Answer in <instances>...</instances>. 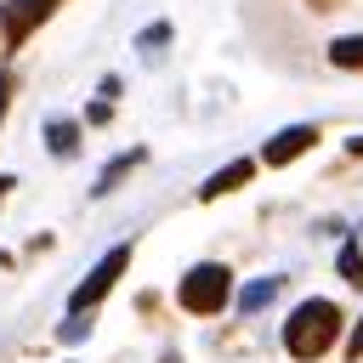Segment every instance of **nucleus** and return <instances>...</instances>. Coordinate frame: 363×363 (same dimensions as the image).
<instances>
[{
	"instance_id": "f257e3e1",
	"label": "nucleus",
	"mask_w": 363,
	"mask_h": 363,
	"mask_svg": "<svg viewBox=\"0 0 363 363\" xmlns=\"http://www.w3.org/2000/svg\"><path fill=\"white\" fill-rule=\"evenodd\" d=\"M346 306L340 301H329V295H306V301H295L289 306V318H284V329H278V346H284V357L289 363H323L340 340H346Z\"/></svg>"
},
{
	"instance_id": "f03ea898",
	"label": "nucleus",
	"mask_w": 363,
	"mask_h": 363,
	"mask_svg": "<svg viewBox=\"0 0 363 363\" xmlns=\"http://www.w3.org/2000/svg\"><path fill=\"white\" fill-rule=\"evenodd\" d=\"M238 295V278L227 261H193L182 278H176V306L187 318H221Z\"/></svg>"
},
{
	"instance_id": "7ed1b4c3",
	"label": "nucleus",
	"mask_w": 363,
	"mask_h": 363,
	"mask_svg": "<svg viewBox=\"0 0 363 363\" xmlns=\"http://www.w3.org/2000/svg\"><path fill=\"white\" fill-rule=\"evenodd\" d=\"M130 261H136V244L125 238V244H113V250H102L96 261H91V272L68 289V318H91L113 289H119V278L130 272Z\"/></svg>"
},
{
	"instance_id": "20e7f679",
	"label": "nucleus",
	"mask_w": 363,
	"mask_h": 363,
	"mask_svg": "<svg viewBox=\"0 0 363 363\" xmlns=\"http://www.w3.org/2000/svg\"><path fill=\"white\" fill-rule=\"evenodd\" d=\"M318 142H323V125L301 119V125H284V130H272V136L261 142V153H255V159H261L267 170H289V164H295V159H306Z\"/></svg>"
},
{
	"instance_id": "39448f33",
	"label": "nucleus",
	"mask_w": 363,
	"mask_h": 363,
	"mask_svg": "<svg viewBox=\"0 0 363 363\" xmlns=\"http://www.w3.org/2000/svg\"><path fill=\"white\" fill-rule=\"evenodd\" d=\"M45 28V11L34 0H0V62H17V51Z\"/></svg>"
},
{
	"instance_id": "423d86ee",
	"label": "nucleus",
	"mask_w": 363,
	"mask_h": 363,
	"mask_svg": "<svg viewBox=\"0 0 363 363\" xmlns=\"http://www.w3.org/2000/svg\"><path fill=\"white\" fill-rule=\"evenodd\" d=\"M255 170H261V159H250V153H238V159H227L221 170H210V176L199 182V204H216V199H227V193H238V187H250V182H255Z\"/></svg>"
},
{
	"instance_id": "0eeeda50",
	"label": "nucleus",
	"mask_w": 363,
	"mask_h": 363,
	"mask_svg": "<svg viewBox=\"0 0 363 363\" xmlns=\"http://www.w3.org/2000/svg\"><path fill=\"white\" fill-rule=\"evenodd\" d=\"M40 142H45V153H51V159H79V147H85V119L51 113V119L40 125Z\"/></svg>"
},
{
	"instance_id": "6e6552de",
	"label": "nucleus",
	"mask_w": 363,
	"mask_h": 363,
	"mask_svg": "<svg viewBox=\"0 0 363 363\" xmlns=\"http://www.w3.org/2000/svg\"><path fill=\"white\" fill-rule=\"evenodd\" d=\"M147 164V147H125V153H113L102 170H96V182H91V199H108V193H119V182L125 176H136Z\"/></svg>"
},
{
	"instance_id": "1a4fd4ad",
	"label": "nucleus",
	"mask_w": 363,
	"mask_h": 363,
	"mask_svg": "<svg viewBox=\"0 0 363 363\" xmlns=\"http://www.w3.org/2000/svg\"><path fill=\"white\" fill-rule=\"evenodd\" d=\"M278 289H284V272H267V278H250L238 295H233V306H238V318H255V312H267L272 301H278Z\"/></svg>"
},
{
	"instance_id": "9d476101",
	"label": "nucleus",
	"mask_w": 363,
	"mask_h": 363,
	"mask_svg": "<svg viewBox=\"0 0 363 363\" xmlns=\"http://www.w3.org/2000/svg\"><path fill=\"white\" fill-rule=\"evenodd\" d=\"M323 62L335 74H363V34H335L323 45Z\"/></svg>"
},
{
	"instance_id": "9b49d317",
	"label": "nucleus",
	"mask_w": 363,
	"mask_h": 363,
	"mask_svg": "<svg viewBox=\"0 0 363 363\" xmlns=\"http://www.w3.org/2000/svg\"><path fill=\"white\" fill-rule=\"evenodd\" d=\"M335 272H340L352 289H363V244H357V238H340V250H335Z\"/></svg>"
},
{
	"instance_id": "f8f14e48",
	"label": "nucleus",
	"mask_w": 363,
	"mask_h": 363,
	"mask_svg": "<svg viewBox=\"0 0 363 363\" xmlns=\"http://www.w3.org/2000/svg\"><path fill=\"white\" fill-rule=\"evenodd\" d=\"M17 62H0V130H6V119H11V102H17Z\"/></svg>"
},
{
	"instance_id": "ddd939ff",
	"label": "nucleus",
	"mask_w": 363,
	"mask_h": 363,
	"mask_svg": "<svg viewBox=\"0 0 363 363\" xmlns=\"http://www.w3.org/2000/svg\"><path fill=\"white\" fill-rule=\"evenodd\" d=\"M153 45H170V23H147V28L136 34V51H147V57H153Z\"/></svg>"
},
{
	"instance_id": "4468645a",
	"label": "nucleus",
	"mask_w": 363,
	"mask_h": 363,
	"mask_svg": "<svg viewBox=\"0 0 363 363\" xmlns=\"http://www.w3.org/2000/svg\"><path fill=\"white\" fill-rule=\"evenodd\" d=\"M340 352H346V363H363V312H357V323L346 329V340H340Z\"/></svg>"
},
{
	"instance_id": "2eb2a0df",
	"label": "nucleus",
	"mask_w": 363,
	"mask_h": 363,
	"mask_svg": "<svg viewBox=\"0 0 363 363\" xmlns=\"http://www.w3.org/2000/svg\"><path fill=\"white\" fill-rule=\"evenodd\" d=\"M91 335V318H62L57 323V340H85Z\"/></svg>"
},
{
	"instance_id": "dca6fc26",
	"label": "nucleus",
	"mask_w": 363,
	"mask_h": 363,
	"mask_svg": "<svg viewBox=\"0 0 363 363\" xmlns=\"http://www.w3.org/2000/svg\"><path fill=\"white\" fill-rule=\"evenodd\" d=\"M108 119H113V102H102V96H96V102L85 108V125H108Z\"/></svg>"
},
{
	"instance_id": "f3484780",
	"label": "nucleus",
	"mask_w": 363,
	"mask_h": 363,
	"mask_svg": "<svg viewBox=\"0 0 363 363\" xmlns=\"http://www.w3.org/2000/svg\"><path fill=\"white\" fill-rule=\"evenodd\" d=\"M301 6H306V11H318V17H329V11H340L346 0H301Z\"/></svg>"
},
{
	"instance_id": "a211bd4d",
	"label": "nucleus",
	"mask_w": 363,
	"mask_h": 363,
	"mask_svg": "<svg viewBox=\"0 0 363 363\" xmlns=\"http://www.w3.org/2000/svg\"><path fill=\"white\" fill-rule=\"evenodd\" d=\"M96 96H102V102H113V96H119V74H108V79L96 85Z\"/></svg>"
},
{
	"instance_id": "6ab92c4d",
	"label": "nucleus",
	"mask_w": 363,
	"mask_h": 363,
	"mask_svg": "<svg viewBox=\"0 0 363 363\" xmlns=\"http://www.w3.org/2000/svg\"><path fill=\"white\" fill-rule=\"evenodd\" d=\"M136 312L142 318H159V295H136Z\"/></svg>"
},
{
	"instance_id": "aec40b11",
	"label": "nucleus",
	"mask_w": 363,
	"mask_h": 363,
	"mask_svg": "<svg viewBox=\"0 0 363 363\" xmlns=\"http://www.w3.org/2000/svg\"><path fill=\"white\" fill-rule=\"evenodd\" d=\"M34 6H40V11H45V23H51V17H57V11L68 6V0H34Z\"/></svg>"
},
{
	"instance_id": "412c9836",
	"label": "nucleus",
	"mask_w": 363,
	"mask_h": 363,
	"mask_svg": "<svg viewBox=\"0 0 363 363\" xmlns=\"http://www.w3.org/2000/svg\"><path fill=\"white\" fill-rule=\"evenodd\" d=\"M11 187H17V176H11V170H0V204L11 199Z\"/></svg>"
},
{
	"instance_id": "4be33fe9",
	"label": "nucleus",
	"mask_w": 363,
	"mask_h": 363,
	"mask_svg": "<svg viewBox=\"0 0 363 363\" xmlns=\"http://www.w3.org/2000/svg\"><path fill=\"white\" fill-rule=\"evenodd\" d=\"M346 159H363V136H352V142H346Z\"/></svg>"
},
{
	"instance_id": "5701e85b",
	"label": "nucleus",
	"mask_w": 363,
	"mask_h": 363,
	"mask_svg": "<svg viewBox=\"0 0 363 363\" xmlns=\"http://www.w3.org/2000/svg\"><path fill=\"white\" fill-rule=\"evenodd\" d=\"M159 363H187V357H182L176 346H164V352H159Z\"/></svg>"
},
{
	"instance_id": "b1692460",
	"label": "nucleus",
	"mask_w": 363,
	"mask_h": 363,
	"mask_svg": "<svg viewBox=\"0 0 363 363\" xmlns=\"http://www.w3.org/2000/svg\"><path fill=\"white\" fill-rule=\"evenodd\" d=\"M68 363H74V357H68Z\"/></svg>"
}]
</instances>
